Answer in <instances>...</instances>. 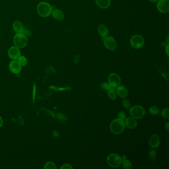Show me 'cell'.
<instances>
[{
	"instance_id": "1",
	"label": "cell",
	"mask_w": 169,
	"mask_h": 169,
	"mask_svg": "<svg viewBox=\"0 0 169 169\" xmlns=\"http://www.w3.org/2000/svg\"><path fill=\"white\" fill-rule=\"evenodd\" d=\"M124 120L121 119H115L111 123L110 125V131L115 134H121L125 130Z\"/></svg>"
},
{
	"instance_id": "2",
	"label": "cell",
	"mask_w": 169,
	"mask_h": 169,
	"mask_svg": "<svg viewBox=\"0 0 169 169\" xmlns=\"http://www.w3.org/2000/svg\"><path fill=\"white\" fill-rule=\"evenodd\" d=\"M52 7L47 2H40L37 7V12L38 15L42 17H49L52 14Z\"/></svg>"
},
{
	"instance_id": "3",
	"label": "cell",
	"mask_w": 169,
	"mask_h": 169,
	"mask_svg": "<svg viewBox=\"0 0 169 169\" xmlns=\"http://www.w3.org/2000/svg\"><path fill=\"white\" fill-rule=\"evenodd\" d=\"M28 38L23 33H17L14 38V43L15 46L20 49L26 47L28 44Z\"/></svg>"
},
{
	"instance_id": "4",
	"label": "cell",
	"mask_w": 169,
	"mask_h": 169,
	"mask_svg": "<svg viewBox=\"0 0 169 169\" xmlns=\"http://www.w3.org/2000/svg\"><path fill=\"white\" fill-rule=\"evenodd\" d=\"M108 164L112 168H118L122 164V157L116 153H111L108 156L107 158Z\"/></svg>"
},
{
	"instance_id": "5",
	"label": "cell",
	"mask_w": 169,
	"mask_h": 169,
	"mask_svg": "<svg viewBox=\"0 0 169 169\" xmlns=\"http://www.w3.org/2000/svg\"><path fill=\"white\" fill-rule=\"evenodd\" d=\"M130 113L131 117L135 119H140L145 116V111L141 106L135 105L130 108Z\"/></svg>"
},
{
	"instance_id": "6",
	"label": "cell",
	"mask_w": 169,
	"mask_h": 169,
	"mask_svg": "<svg viewBox=\"0 0 169 169\" xmlns=\"http://www.w3.org/2000/svg\"><path fill=\"white\" fill-rule=\"evenodd\" d=\"M131 45L133 48L139 49L141 48L144 44V40L141 35H133L131 39Z\"/></svg>"
},
{
	"instance_id": "7",
	"label": "cell",
	"mask_w": 169,
	"mask_h": 169,
	"mask_svg": "<svg viewBox=\"0 0 169 169\" xmlns=\"http://www.w3.org/2000/svg\"><path fill=\"white\" fill-rule=\"evenodd\" d=\"M104 46L107 49L111 51H114L117 48V42L115 38L112 36L106 37L105 38H102Z\"/></svg>"
},
{
	"instance_id": "8",
	"label": "cell",
	"mask_w": 169,
	"mask_h": 169,
	"mask_svg": "<svg viewBox=\"0 0 169 169\" xmlns=\"http://www.w3.org/2000/svg\"><path fill=\"white\" fill-rule=\"evenodd\" d=\"M108 83L111 87L117 88L121 83L120 76L117 73H110L108 76Z\"/></svg>"
},
{
	"instance_id": "9",
	"label": "cell",
	"mask_w": 169,
	"mask_h": 169,
	"mask_svg": "<svg viewBox=\"0 0 169 169\" xmlns=\"http://www.w3.org/2000/svg\"><path fill=\"white\" fill-rule=\"evenodd\" d=\"M8 56L12 60H17L21 56V52L20 48L17 47V46H12L8 51Z\"/></svg>"
},
{
	"instance_id": "10",
	"label": "cell",
	"mask_w": 169,
	"mask_h": 169,
	"mask_svg": "<svg viewBox=\"0 0 169 169\" xmlns=\"http://www.w3.org/2000/svg\"><path fill=\"white\" fill-rule=\"evenodd\" d=\"M157 9L159 12L165 14L169 11V2L168 0H159L157 2Z\"/></svg>"
},
{
	"instance_id": "11",
	"label": "cell",
	"mask_w": 169,
	"mask_h": 169,
	"mask_svg": "<svg viewBox=\"0 0 169 169\" xmlns=\"http://www.w3.org/2000/svg\"><path fill=\"white\" fill-rule=\"evenodd\" d=\"M22 66L20 65L18 61L17 60H12L9 62V70L12 73L14 74H18L20 73L22 70Z\"/></svg>"
},
{
	"instance_id": "12",
	"label": "cell",
	"mask_w": 169,
	"mask_h": 169,
	"mask_svg": "<svg viewBox=\"0 0 169 169\" xmlns=\"http://www.w3.org/2000/svg\"><path fill=\"white\" fill-rule=\"evenodd\" d=\"M149 146L152 148H157L160 144V137L157 134H153L150 136L148 141Z\"/></svg>"
},
{
	"instance_id": "13",
	"label": "cell",
	"mask_w": 169,
	"mask_h": 169,
	"mask_svg": "<svg viewBox=\"0 0 169 169\" xmlns=\"http://www.w3.org/2000/svg\"><path fill=\"white\" fill-rule=\"evenodd\" d=\"M125 126L129 129L136 128L137 125V121L133 117L127 118L125 120Z\"/></svg>"
},
{
	"instance_id": "14",
	"label": "cell",
	"mask_w": 169,
	"mask_h": 169,
	"mask_svg": "<svg viewBox=\"0 0 169 169\" xmlns=\"http://www.w3.org/2000/svg\"><path fill=\"white\" fill-rule=\"evenodd\" d=\"M117 93L120 97L125 98L128 95V91L126 87L123 86H119L117 87Z\"/></svg>"
},
{
	"instance_id": "15",
	"label": "cell",
	"mask_w": 169,
	"mask_h": 169,
	"mask_svg": "<svg viewBox=\"0 0 169 169\" xmlns=\"http://www.w3.org/2000/svg\"><path fill=\"white\" fill-rule=\"evenodd\" d=\"M12 28L14 31L17 33H23L25 31L22 23L19 20H15L14 22Z\"/></svg>"
},
{
	"instance_id": "16",
	"label": "cell",
	"mask_w": 169,
	"mask_h": 169,
	"mask_svg": "<svg viewBox=\"0 0 169 169\" xmlns=\"http://www.w3.org/2000/svg\"><path fill=\"white\" fill-rule=\"evenodd\" d=\"M98 32L102 38H105L108 36V29L104 25H99L98 28Z\"/></svg>"
},
{
	"instance_id": "17",
	"label": "cell",
	"mask_w": 169,
	"mask_h": 169,
	"mask_svg": "<svg viewBox=\"0 0 169 169\" xmlns=\"http://www.w3.org/2000/svg\"><path fill=\"white\" fill-rule=\"evenodd\" d=\"M95 3L99 8L106 9L110 6L111 0H95Z\"/></svg>"
},
{
	"instance_id": "18",
	"label": "cell",
	"mask_w": 169,
	"mask_h": 169,
	"mask_svg": "<svg viewBox=\"0 0 169 169\" xmlns=\"http://www.w3.org/2000/svg\"><path fill=\"white\" fill-rule=\"evenodd\" d=\"M51 14L54 18L58 20H63L65 17L64 13L59 9H54Z\"/></svg>"
},
{
	"instance_id": "19",
	"label": "cell",
	"mask_w": 169,
	"mask_h": 169,
	"mask_svg": "<svg viewBox=\"0 0 169 169\" xmlns=\"http://www.w3.org/2000/svg\"><path fill=\"white\" fill-rule=\"evenodd\" d=\"M107 90V95L109 98L112 100H115L117 97V93L114 88L111 87Z\"/></svg>"
},
{
	"instance_id": "20",
	"label": "cell",
	"mask_w": 169,
	"mask_h": 169,
	"mask_svg": "<svg viewBox=\"0 0 169 169\" xmlns=\"http://www.w3.org/2000/svg\"><path fill=\"white\" fill-rule=\"evenodd\" d=\"M122 164L124 169H131L132 168V164L129 160L126 159L125 156H123V158H122Z\"/></svg>"
},
{
	"instance_id": "21",
	"label": "cell",
	"mask_w": 169,
	"mask_h": 169,
	"mask_svg": "<svg viewBox=\"0 0 169 169\" xmlns=\"http://www.w3.org/2000/svg\"><path fill=\"white\" fill-rule=\"evenodd\" d=\"M157 156V152L154 149L150 150L148 153V159L150 161H154Z\"/></svg>"
},
{
	"instance_id": "22",
	"label": "cell",
	"mask_w": 169,
	"mask_h": 169,
	"mask_svg": "<svg viewBox=\"0 0 169 169\" xmlns=\"http://www.w3.org/2000/svg\"><path fill=\"white\" fill-rule=\"evenodd\" d=\"M44 168L45 169H57L56 165L55 163L52 162H48L45 164Z\"/></svg>"
},
{
	"instance_id": "23",
	"label": "cell",
	"mask_w": 169,
	"mask_h": 169,
	"mask_svg": "<svg viewBox=\"0 0 169 169\" xmlns=\"http://www.w3.org/2000/svg\"><path fill=\"white\" fill-rule=\"evenodd\" d=\"M149 112L151 115H157L160 113V110L156 106H152L149 109Z\"/></svg>"
},
{
	"instance_id": "24",
	"label": "cell",
	"mask_w": 169,
	"mask_h": 169,
	"mask_svg": "<svg viewBox=\"0 0 169 169\" xmlns=\"http://www.w3.org/2000/svg\"><path fill=\"white\" fill-rule=\"evenodd\" d=\"M18 62L20 63V65L22 66H26V64H28V59H26V57L25 56L20 57V58H18Z\"/></svg>"
},
{
	"instance_id": "25",
	"label": "cell",
	"mask_w": 169,
	"mask_h": 169,
	"mask_svg": "<svg viewBox=\"0 0 169 169\" xmlns=\"http://www.w3.org/2000/svg\"><path fill=\"white\" fill-rule=\"evenodd\" d=\"M161 115L164 119L168 120L169 119V109H163V110L161 111Z\"/></svg>"
},
{
	"instance_id": "26",
	"label": "cell",
	"mask_w": 169,
	"mask_h": 169,
	"mask_svg": "<svg viewBox=\"0 0 169 169\" xmlns=\"http://www.w3.org/2000/svg\"><path fill=\"white\" fill-rule=\"evenodd\" d=\"M122 105L123 106V107L126 109H130L131 107V103L130 102V101L127 100V99H123L122 101Z\"/></svg>"
},
{
	"instance_id": "27",
	"label": "cell",
	"mask_w": 169,
	"mask_h": 169,
	"mask_svg": "<svg viewBox=\"0 0 169 169\" xmlns=\"http://www.w3.org/2000/svg\"><path fill=\"white\" fill-rule=\"evenodd\" d=\"M117 117L118 119H121L123 120H125L126 119V115L123 112L120 111L118 113Z\"/></svg>"
},
{
	"instance_id": "28",
	"label": "cell",
	"mask_w": 169,
	"mask_h": 169,
	"mask_svg": "<svg viewBox=\"0 0 169 169\" xmlns=\"http://www.w3.org/2000/svg\"><path fill=\"white\" fill-rule=\"evenodd\" d=\"M101 88L103 89V90H108L109 89L111 88V86H110V85L109 83H106V82H104V83H103L101 85Z\"/></svg>"
},
{
	"instance_id": "29",
	"label": "cell",
	"mask_w": 169,
	"mask_h": 169,
	"mask_svg": "<svg viewBox=\"0 0 169 169\" xmlns=\"http://www.w3.org/2000/svg\"><path fill=\"white\" fill-rule=\"evenodd\" d=\"M36 87L35 86V84H34L33 88V91H32V101L33 102H35V97H36Z\"/></svg>"
},
{
	"instance_id": "30",
	"label": "cell",
	"mask_w": 169,
	"mask_h": 169,
	"mask_svg": "<svg viewBox=\"0 0 169 169\" xmlns=\"http://www.w3.org/2000/svg\"><path fill=\"white\" fill-rule=\"evenodd\" d=\"M61 169H73V167H72V165L69 164H65L62 165L61 167Z\"/></svg>"
},
{
	"instance_id": "31",
	"label": "cell",
	"mask_w": 169,
	"mask_h": 169,
	"mask_svg": "<svg viewBox=\"0 0 169 169\" xmlns=\"http://www.w3.org/2000/svg\"><path fill=\"white\" fill-rule=\"evenodd\" d=\"M3 125V120L2 117L0 116V128L2 127Z\"/></svg>"
},
{
	"instance_id": "32",
	"label": "cell",
	"mask_w": 169,
	"mask_h": 169,
	"mask_svg": "<svg viewBox=\"0 0 169 169\" xmlns=\"http://www.w3.org/2000/svg\"><path fill=\"white\" fill-rule=\"evenodd\" d=\"M166 52L168 56H169V45H168L166 47Z\"/></svg>"
},
{
	"instance_id": "33",
	"label": "cell",
	"mask_w": 169,
	"mask_h": 169,
	"mask_svg": "<svg viewBox=\"0 0 169 169\" xmlns=\"http://www.w3.org/2000/svg\"><path fill=\"white\" fill-rule=\"evenodd\" d=\"M169 123L168 122L165 125V128L167 130V131H169Z\"/></svg>"
},
{
	"instance_id": "34",
	"label": "cell",
	"mask_w": 169,
	"mask_h": 169,
	"mask_svg": "<svg viewBox=\"0 0 169 169\" xmlns=\"http://www.w3.org/2000/svg\"><path fill=\"white\" fill-rule=\"evenodd\" d=\"M149 2H151V3H157L159 0H149Z\"/></svg>"
}]
</instances>
